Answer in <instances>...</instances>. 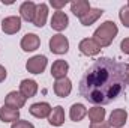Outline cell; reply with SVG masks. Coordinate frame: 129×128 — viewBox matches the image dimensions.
Listing matches in <instances>:
<instances>
[{
  "label": "cell",
  "mask_w": 129,
  "mask_h": 128,
  "mask_svg": "<svg viewBox=\"0 0 129 128\" xmlns=\"http://www.w3.org/2000/svg\"><path fill=\"white\" fill-rule=\"evenodd\" d=\"M90 9H92V6H90L89 0H75L71 3V12L78 18H83Z\"/></svg>",
  "instance_id": "9a60e30c"
},
{
  "label": "cell",
  "mask_w": 129,
  "mask_h": 128,
  "mask_svg": "<svg viewBox=\"0 0 129 128\" xmlns=\"http://www.w3.org/2000/svg\"><path fill=\"white\" fill-rule=\"evenodd\" d=\"M26 101H27V98L23 95L20 91H12V92H9L8 95L5 96V105L17 109V110L23 109L26 105Z\"/></svg>",
  "instance_id": "ba28073f"
},
{
  "label": "cell",
  "mask_w": 129,
  "mask_h": 128,
  "mask_svg": "<svg viewBox=\"0 0 129 128\" xmlns=\"http://www.w3.org/2000/svg\"><path fill=\"white\" fill-rule=\"evenodd\" d=\"M123 63L111 57L95 60L80 81V94L95 105H105L117 99L125 92Z\"/></svg>",
  "instance_id": "6da1fadb"
},
{
  "label": "cell",
  "mask_w": 129,
  "mask_h": 128,
  "mask_svg": "<svg viewBox=\"0 0 129 128\" xmlns=\"http://www.w3.org/2000/svg\"><path fill=\"white\" fill-rule=\"evenodd\" d=\"M50 50L54 54H66L69 51V39L62 33L53 35L50 38Z\"/></svg>",
  "instance_id": "3957f363"
},
{
  "label": "cell",
  "mask_w": 129,
  "mask_h": 128,
  "mask_svg": "<svg viewBox=\"0 0 129 128\" xmlns=\"http://www.w3.org/2000/svg\"><path fill=\"white\" fill-rule=\"evenodd\" d=\"M86 116H87V109H86L84 104L75 102V104L71 105V109H69V118H71V121L80 122V121H83Z\"/></svg>",
  "instance_id": "d6986e66"
},
{
  "label": "cell",
  "mask_w": 129,
  "mask_h": 128,
  "mask_svg": "<svg viewBox=\"0 0 129 128\" xmlns=\"http://www.w3.org/2000/svg\"><path fill=\"white\" fill-rule=\"evenodd\" d=\"M38 89H39L38 83L35 80H30V78H24L20 83V92L26 96L27 99L29 98H33V96L36 95L38 94Z\"/></svg>",
  "instance_id": "2e32d148"
},
{
  "label": "cell",
  "mask_w": 129,
  "mask_h": 128,
  "mask_svg": "<svg viewBox=\"0 0 129 128\" xmlns=\"http://www.w3.org/2000/svg\"><path fill=\"white\" fill-rule=\"evenodd\" d=\"M48 18V5L47 3H38L36 5V12L33 18V26L36 27H44Z\"/></svg>",
  "instance_id": "5bb4252c"
},
{
  "label": "cell",
  "mask_w": 129,
  "mask_h": 128,
  "mask_svg": "<svg viewBox=\"0 0 129 128\" xmlns=\"http://www.w3.org/2000/svg\"><path fill=\"white\" fill-rule=\"evenodd\" d=\"M123 77H125V83L129 86V63H123Z\"/></svg>",
  "instance_id": "4316f807"
},
{
  "label": "cell",
  "mask_w": 129,
  "mask_h": 128,
  "mask_svg": "<svg viewBox=\"0 0 129 128\" xmlns=\"http://www.w3.org/2000/svg\"><path fill=\"white\" fill-rule=\"evenodd\" d=\"M126 6H129V2H128V5H126Z\"/></svg>",
  "instance_id": "f546056e"
},
{
  "label": "cell",
  "mask_w": 129,
  "mask_h": 128,
  "mask_svg": "<svg viewBox=\"0 0 129 128\" xmlns=\"http://www.w3.org/2000/svg\"><path fill=\"white\" fill-rule=\"evenodd\" d=\"M35 12H36V3L32 0L23 2L20 6V18L27 21V23H33L35 18Z\"/></svg>",
  "instance_id": "4fadbf2b"
},
{
  "label": "cell",
  "mask_w": 129,
  "mask_h": 128,
  "mask_svg": "<svg viewBox=\"0 0 129 128\" xmlns=\"http://www.w3.org/2000/svg\"><path fill=\"white\" fill-rule=\"evenodd\" d=\"M11 128H35V125H33L32 122H29V121H21L20 119V121L14 122Z\"/></svg>",
  "instance_id": "d4e9b609"
},
{
  "label": "cell",
  "mask_w": 129,
  "mask_h": 128,
  "mask_svg": "<svg viewBox=\"0 0 129 128\" xmlns=\"http://www.w3.org/2000/svg\"><path fill=\"white\" fill-rule=\"evenodd\" d=\"M66 5H68L66 0H50V6L54 8L56 11H62Z\"/></svg>",
  "instance_id": "cb8c5ba5"
},
{
  "label": "cell",
  "mask_w": 129,
  "mask_h": 128,
  "mask_svg": "<svg viewBox=\"0 0 129 128\" xmlns=\"http://www.w3.org/2000/svg\"><path fill=\"white\" fill-rule=\"evenodd\" d=\"M90 128H111L108 122H95V124H90Z\"/></svg>",
  "instance_id": "83f0119b"
},
{
  "label": "cell",
  "mask_w": 129,
  "mask_h": 128,
  "mask_svg": "<svg viewBox=\"0 0 129 128\" xmlns=\"http://www.w3.org/2000/svg\"><path fill=\"white\" fill-rule=\"evenodd\" d=\"M78 50L81 51V54L84 56H89V57H93V56H98L101 53V45L98 44L93 38H84L80 41L78 44Z\"/></svg>",
  "instance_id": "5b68a950"
},
{
  "label": "cell",
  "mask_w": 129,
  "mask_h": 128,
  "mask_svg": "<svg viewBox=\"0 0 129 128\" xmlns=\"http://www.w3.org/2000/svg\"><path fill=\"white\" fill-rule=\"evenodd\" d=\"M104 14V11L102 9H99V8H92L83 18H80V21H81V24L83 26H86V27H89V26H92L93 23H96L98 20L101 18V15Z\"/></svg>",
  "instance_id": "44dd1931"
},
{
  "label": "cell",
  "mask_w": 129,
  "mask_h": 128,
  "mask_svg": "<svg viewBox=\"0 0 129 128\" xmlns=\"http://www.w3.org/2000/svg\"><path fill=\"white\" fill-rule=\"evenodd\" d=\"M0 121L8 124V122H17L20 121V110L17 109H12V107H8V105H3L0 109Z\"/></svg>",
  "instance_id": "ac0fdd59"
},
{
  "label": "cell",
  "mask_w": 129,
  "mask_h": 128,
  "mask_svg": "<svg viewBox=\"0 0 129 128\" xmlns=\"http://www.w3.org/2000/svg\"><path fill=\"white\" fill-rule=\"evenodd\" d=\"M126 121H128V112L125 109H116L111 112L108 124L113 128H122L126 124Z\"/></svg>",
  "instance_id": "7c38bea8"
},
{
  "label": "cell",
  "mask_w": 129,
  "mask_h": 128,
  "mask_svg": "<svg viewBox=\"0 0 129 128\" xmlns=\"http://www.w3.org/2000/svg\"><path fill=\"white\" fill-rule=\"evenodd\" d=\"M120 50H122L125 54H128L129 56V38L122 39V42H120Z\"/></svg>",
  "instance_id": "484cf974"
},
{
  "label": "cell",
  "mask_w": 129,
  "mask_h": 128,
  "mask_svg": "<svg viewBox=\"0 0 129 128\" xmlns=\"http://www.w3.org/2000/svg\"><path fill=\"white\" fill-rule=\"evenodd\" d=\"M47 65H48L47 56H44V54H36V56L30 57V59L26 62V69H27L30 74L38 75V74H42V72L45 71Z\"/></svg>",
  "instance_id": "277c9868"
},
{
  "label": "cell",
  "mask_w": 129,
  "mask_h": 128,
  "mask_svg": "<svg viewBox=\"0 0 129 128\" xmlns=\"http://www.w3.org/2000/svg\"><path fill=\"white\" fill-rule=\"evenodd\" d=\"M87 115H89V119L92 121V124H95V122H102V121L105 119L107 112H105V109H102L101 105H95L93 109H90V110L87 112Z\"/></svg>",
  "instance_id": "7402d4cb"
},
{
  "label": "cell",
  "mask_w": 129,
  "mask_h": 128,
  "mask_svg": "<svg viewBox=\"0 0 129 128\" xmlns=\"http://www.w3.org/2000/svg\"><path fill=\"white\" fill-rule=\"evenodd\" d=\"M119 33V27L116 26L114 21H104L99 27H98L95 33H93V39L101 45V48L104 47H110L114 41V38Z\"/></svg>",
  "instance_id": "7a4b0ae2"
},
{
  "label": "cell",
  "mask_w": 129,
  "mask_h": 128,
  "mask_svg": "<svg viewBox=\"0 0 129 128\" xmlns=\"http://www.w3.org/2000/svg\"><path fill=\"white\" fill-rule=\"evenodd\" d=\"M21 18L17 17V15H11V17H6L3 18L2 21V30L6 35H15L21 30Z\"/></svg>",
  "instance_id": "8992f818"
},
{
  "label": "cell",
  "mask_w": 129,
  "mask_h": 128,
  "mask_svg": "<svg viewBox=\"0 0 129 128\" xmlns=\"http://www.w3.org/2000/svg\"><path fill=\"white\" fill-rule=\"evenodd\" d=\"M53 89H54V94L59 98H66V96L71 95V92H72V81L68 77L60 78V80H56Z\"/></svg>",
  "instance_id": "8fae6325"
},
{
  "label": "cell",
  "mask_w": 129,
  "mask_h": 128,
  "mask_svg": "<svg viewBox=\"0 0 129 128\" xmlns=\"http://www.w3.org/2000/svg\"><path fill=\"white\" fill-rule=\"evenodd\" d=\"M68 71H69V63L63 59H59V60H56L51 65V77H54L56 80L64 78Z\"/></svg>",
  "instance_id": "e0dca14e"
},
{
  "label": "cell",
  "mask_w": 129,
  "mask_h": 128,
  "mask_svg": "<svg viewBox=\"0 0 129 128\" xmlns=\"http://www.w3.org/2000/svg\"><path fill=\"white\" fill-rule=\"evenodd\" d=\"M23 51L26 53H32V51H36L39 47H41V38L36 35V33H26L20 42Z\"/></svg>",
  "instance_id": "52a82bcc"
},
{
  "label": "cell",
  "mask_w": 129,
  "mask_h": 128,
  "mask_svg": "<svg viewBox=\"0 0 129 128\" xmlns=\"http://www.w3.org/2000/svg\"><path fill=\"white\" fill-rule=\"evenodd\" d=\"M119 18H120L122 24H123L125 27H128V29H129V6H126V5H125L123 8H120Z\"/></svg>",
  "instance_id": "603a6c76"
},
{
  "label": "cell",
  "mask_w": 129,
  "mask_h": 128,
  "mask_svg": "<svg viewBox=\"0 0 129 128\" xmlns=\"http://www.w3.org/2000/svg\"><path fill=\"white\" fill-rule=\"evenodd\" d=\"M69 24V17L64 14L63 11H56L51 17V21H50V26L53 30L56 32H63L64 29L68 27Z\"/></svg>",
  "instance_id": "9c48e42d"
},
{
  "label": "cell",
  "mask_w": 129,
  "mask_h": 128,
  "mask_svg": "<svg viewBox=\"0 0 129 128\" xmlns=\"http://www.w3.org/2000/svg\"><path fill=\"white\" fill-rule=\"evenodd\" d=\"M51 110H53V107L48 104V102H35L32 104L30 107H29V112H30V115L35 116V118H38V119H45V118H48L50 115H51Z\"/></svg>",
  "instance_id": "30bf717a"
},
{
  "label": "cell",
  "mask_w": 129,
  "mask_h": 128,
  "mask_svg": "<svg viewBox=\"0 0 129 128\" xmlns=\"http://www.w3.org/2000/svg\"><path fill=\"white\" fill-rule=\"evenodd\" d=\"M48 122L53 127H62L64 124V110L62 105H56L51 110V115L48 116Z\"/></svg>",
  "instance_id": "ffe728a7"
},
{
  "label": "cell",
  "mask_w": 129,
  "mask_h": 128,
  "mask_svg": "<svg viewBox=\"0 0 129 128\" xmlns=\"http://www.w3.org/2000/svg\"><path fill=\"white\" fill-rule=\"evenodd\" d=\"M6 75H8V72H6V68H5L3 65H0V83L6 80Z\"/></svg>",
  "instance_id": "f1b7e54d"
}]
</instances>
